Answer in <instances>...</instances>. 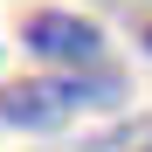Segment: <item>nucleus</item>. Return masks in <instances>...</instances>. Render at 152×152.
Listing matches in <instances>:
<instances>
[{
  "label": "nucleus",
  "mask_w": 152,
  "mask_h": 152,
  "mask_svg": "<svg viewBox=\"0 0 152 152\" xmlns=\"http://www.w3.org/2000/svg\"><path fill=\"white\" fill-rule=\"evenodd\" d=\"M124 83L118 76H21V83H0V124L7 132H62V124L83 104H118Z\"/></svg>",
  "instance_id": "1"
},
{
  "label": "nucleus",
  "mask_w": 152,
  "mask_h": 152,
  "mask_svg": "<svg viewBox=\"0 0 152 152\" xmlns=\"http://www.w3.org/2000/svg\"><path fill=\"white\" fill-rule=\"evenodd\" d=\"M21 42H28L42 62H56V69H97V56H104V28H97L90 14H69V7L35 14L28 28H21Z\"/></svg>",
  "instance_id": "2"
},
{
  "label": "nucleus",
  "mask_w": 152,
  "mask_h": 152,
  "mask_svg": "<svg viewBox=\"0 0 152 152\" xmlns=\"http://www.w3.org/2000/svg\"><path fill=\"white\" fill-rule=\"evenodd\" d=\"M90 152H152V118H132V124H118V132H104Z\"/></svg>",
  "instance_id": "3"
},
{
  "label": "nucleus",
  "mask_w": 152,
  "mask_h": 152,
  "mask_svg": "<svg viewBox=\"0 0 152 152\" xmlns=\"http://www.w3.org/2000/svg\"><path fill=\"white\" fill-rule=\"evenodd\" d=\"M145 48H152V28H145Z\"/></svg>",
  "instance_id": "4"
}]
</instances>
